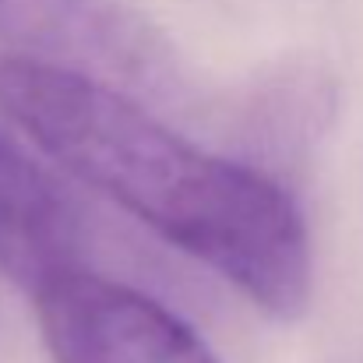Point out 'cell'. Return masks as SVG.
<instances>
[{
	"label": "cell",
	"mask_w": 363,
	"mask_h": 363,
	"mask_svg": "<svg viewBox=\"0 0 363 363\" xmlns=\"http://www.w3.org/2000/svg\"><path fill=\"white\" fill-rule=\"evenodd\" d=\"M0 113L82 187L201 261L279 321L311 303V233L293 194L264 169L208 152L141 99L0 57Z\"/></svg>",
	"instance_id": "cell-1"
},
{
	"label": "cell",
	"mask_w": 363,
	"mask_h": 363,
	"mask_svg": "<svg viewBox=\"0 0 363 363\" xmlns=\"http://www.w3.org/2000/svg\"><path fill=\"white\" fill-rule=\"evenodd\" d=\"M0 43L141 103L187 99L173 46L123 0H0Z\"/></svg>",
	"instance_id": "cell-2"
},
{
	"label": "cell",
	"mask_w": 363,
	"mask_h": 363,
	"mask_svg": "<svg viewBox=\"0 0 363 363\" xmlns=\"http://www.w3.org/2000/svg\"><path fill=\"white\" fill-rule=\"evenodd\" d=\"M28 296L53 363H219L177 311L89 264L46 275Z\"/></svg>",
	"instance_id": "cell-3"
},
{
	"label": "cell",
	"mask_w": 363,
	"mask_h": 363,
	"mask_svg": "<svg viewBox=\"0 0 363 363\" xmlns=\"http://www.w3.org/2000/svg\"><path fill=\"white\" fill-rule=\"evenodd\" d=\"M85 223L71 194L0 130V268L25 289L85 264Z\"/></svg>",
	"instance_id": "cell-4"
}]
</instances>
